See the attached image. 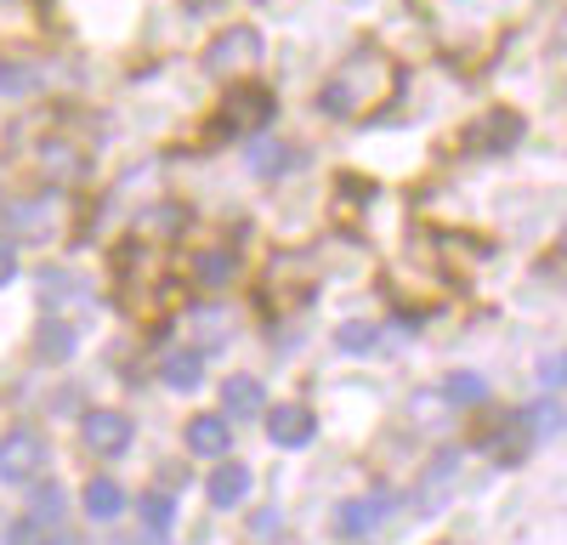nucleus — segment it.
Listing matches in <instances>:
<instances>
[{"label":"nucleus","mask_w":567,"mask_h":545,"mask_svg":"<svg viewBox=\"0 0 567 545\" xmlns=\"http://www.w3.org/2000/svg\"><path fill=\"white\" fill-rule=\"evenodd\" d=\"M392 91H398V63L386 52H358L329 74V85L318 91V109L329 120H352V114H369L381 97H392Z\"/></svg>","instance_id":"nucleus-1"},{"label":"nucleus","mask_w":567,"mask_h":545,"mask_svg":"<svg viewBox=\"0 0 567 545\" xmlns=\"http://www.w3.org/2000/svg\"><path fill=\"white\" fill-rule=\"evenodd\" d=\"M278 114V97L267 85H239V91H227V103H221V131L233 136H261Z\"/></svg>","instance_id":"nucleus-2"},{"label":"nucleus","mask_w":567,"mask_h":545,"mask_svg":"<svg viewBox=\"0 0 567 545\" xmlns=\"http://www.w3.org/2000/svg\"><path fill=\"white\" fill-rule=\"evenodd\" d=\"M256 63H261V34H256L250 23L221 29V34L210 40V52H205V69H210L216 80H233V74H245V69H256Z\"/></svg>","instance_id":"nucleus-3"},{"label":"nucleus","mask_w":567,"mask_h":545,"mask_svg":"<svg viewBox=\"0 0 567 545\" xmlns=\"http://www.w3.org/2000/svg\"><path fill=\"white\" fill-rule=\"evenodd\" d=\"M45 438L34 432V426H18V432H7L0 438V483H34L40 472H45Z\"/></svg>","instance_id":"nucleus-4"},{"label":"nucleus","mask_w":567,"mask_h":545,"mask_svg":"<svg viewBox=\"0 0 567 545\" xmlns=\"http://www.w3.org/2000/svg\"><path fill=\"white\" fill-rule=\"evenodd\" d=\"M131 438H136V426H131L125 409H91V415L80 421V443H85L91 454H103V461L125 454V449H131Z\"/></svg>","instance_id":"nucleus-5"},{"label":"nucleus","mask_w":567,"mask_h":545,"mask_svg":"<svg viewBox=\"0 0 567 545\" xmlns=\"http://www.w3.org/2000/svg\"><path fill=\"white\" fill-rule=\"evenodd\" d=\"M312 409H301V403H272L267 409V438L278 443V449H301V443H312Z\"/></svg>","instance_id":"nucleus-6"},{"label":"nucleus","mask_w":567,"mask_h":545,"mask_svg":"<svg viewBox=\"0 0 567 545\" xmlns=\"http://www.w3.org/2000/svg\"><path fill=\"white\" fill-rule=\"evenodd\" d=\"M187 454L227 461V454H233V426H227V415H194V421H187Z\"/></svg>","instance_id":"nucleus-7"},{"label":"nucleus","mask_w":567,"mask_h":545,"mask_svg":"<svg viewBox=\"0 0 567 545\" xmlns=\"http://www.w3.org/2000/svg\"><path fill=\"white\" fill-rule=\"evenodd\" d=\"M221 409L233 421H250V415H267V392L256 376H227L221 381Z\"/></svg>","instance_id":"nucleus-8"},{"label":"nucleus","mask_w":567,"mask_h":545,"mask_svg":"<svg viewBox=\"0 0 567 545\" xmlns=\"http://www.w3.org/2000/svg\"><path fill=\"white\" fill-rule=\"evenodd\" d=\"M205 494H210V506H245V494H250V466H239V461H221L216 472H210V483H205Z\"/></svg>","instance_id":"nucleus-9"},{"label":"nucleus","mask_w":567,"mask_h":545,"mask_svg":"<svg viewBox=\"0 0 567 545\" xmlns=\"http://www.w3.org/2000/svg\"><path fill=\"white\" fill-rule=\"evenodd\" d=\"M392 512V494H363V500H347V506H341V534H369V528H381V517Z\"/></svg>","instance_id":"nucleus-10"},{"label":"nucleus","mask_w":567,"mask_h":545,"mask_svg":"<svg viewBox=\"0 0 567 545\" xmlns=\"http://www.w3.org/2000/svg\"><path fill=\"white\" fill-rule=\"evenodd\" d=\"M80 506H85L91 523H114V517L125 512V489H120L114 477H91L85 494H80Z\"/></svg>","instance_id":"nucleus-11"},{"label":"nucleus","mask_w":567,"mask_h":545,"mask_svg":"<svg viewBox=\"0 0 567 545\" xmlns=\"http://www.w3.org/2000/svg\"><path fill=\"white\" fill-rule=\"evenodd\" d=\"M454 477H460V454L449 449V454H437V461H432V472L420 477V494H414V500H420L425 512H437V506H443V494L454 489Z\"/></svg>","instance_id":"nucleus-12"},{"label":"nucleus","mask_w":567,"mask_h":545,"mask_svg":"<svg viewBox=\"0 0 567 545\" xmlns=\"http://www.w3.org/2000/svg\"><path fill=\"white\" fill-rule=\"evenodd\" d=\"M194 279L205 290H227L233 279H239V256H233V250H199L194 256Z\"/></svg>","instance_id":"nucleus-13"},{"label":"nucleus","mask_w":567,"mask_h":545,"mask_svg":"<svg viewBox=\"0 0 567 545\" xmlns=\"http://www.w3.org/2000/svg\"><path fill=\"white\" fill-rule=\"evenodd\" d=\"M159 381H165L171 392H199V381H205V358H199V352H171V358L159 363Z\"/></svg>","instance_id":"nucleus-14"},{"label":"nucleus","mask_w":567,"mask_h":545,"mask_svg":"<svg viewBox=\"0 0 567 545\" xmlns=\"http://www.w3.org/2000/svg\"><path fill=\"white\" fill-rule=\"evenodd\" d=\"M7 216H12V227H18L23 239H40V234H52L58 205H52V199H23V205H12Z\"/></svg>","instance_id":"nucleus-15"},{"label":"nucleus","mask_w":567,"mask_h":545,"mask_svg":"<svg viewBox=\"0 0 567 545\" xmlns=\"http://www.w3.org/2000/svg\"><path fill=\"white\" fill-rule=\"evenodd\" d=\"M290 165H296V154L284 148L278 136H256V143H250V171L256 176H284Z\"/></svg>","instance_id":"nucleus-16"},{"label":"nucleus","mask_w":567,"mask_h":545,"mask_svg":"<svg viewBox=\"0 0 567 545\" xmlns=\"http://www.w3.org/2000/svg\"><path fill=\"white\" fill-rule=\"evenodd\" d=\"M40 165H45V176L74 182V176L85 171V154H74V148H63V143H45V148H40Z\"/></svg>","instance_id":"nucleus-17"},{"label":"nucleus","mask_w":567,"mask_h":545,"mask_svg":"<svg viewBox=\"0 0 567 545\" xmlns=\"http://www.w3.org/2000/svg\"><path fill=\"white\" fill-rule=\"evenodd\" d=\"M34 347H40L45 358H52V363H63V358L74 352V330L63 325V318H45V325H40V336H34Z\"/></svg>","instance_id":"nucleus-18"},{"label":"nucleus","mask_w":567,"mask_h":545,"mask_svg":"<svg viewBox=\"0 0 567 545\" xmlns=\"http://www.w3.org/2000/svg\"><path fill=\"white\" fill-rule=\"evenodd\" d=\"M40 85V74L29 63H0V97H29Z\"/></svg>","instance_id":"nucleus-19"},{"label":"nucleus","mask_w":567,"mask_h":545,"mask_svg":"<svg viewBox=\"0 0 567 545\" xmlns=\"http://www.w3.org/2000/svg\"><path fill=\"white\" fill-rule=\"evenodd\" d=\"M34 523L45 528V523H63V489L58 483H40L34 489Z\"/></svg>","instance_id":"nucleus-20"},{"label":"nucleus","mask_w":567,"mask_h":545,"mask_svg":"<svg viewBox=\"0 0 567 545\" xmlns=\"http://www.w3.org/2000/svg\"><path fill=\"white\" fill-rule=\"evenodd\" d=\"M136 512H142V523H148L154 534L171 528V500H165V494H142V500H136Z\"/></svg>","instance_id":"nucleus-21"},{"label":"nucleus","mask_w":567,"mask_h":545,"mask_svg":"<svg viewBox=\"0 0 567 545\" xmlns=\"http://www.w3.org/2000/svg\"><path fill=\"white\" fill-rule=\"evenodd\" d=\"M483 398H488V381H483V376L465 370V376L449 381V403H483Z\"/></svg>","instance_id":"nucleus-22"},{"label":"nucleus","mask_w":567,"mask_h":545,"mask_svg":"<svg viewBox=\"0 0 567 545\" xmlns=\"http://www.w3.org/2000/svg\"><path fill=\"white\" fill-rule=\"evenodd\" d=\"M523 421H528L534 438H539V432H561V409H556V403H528Z\"/></svg>","instance_id":"nucleus-23"},{"label":"nucleus","mask_w":567,"mask_h":545,"mask_svg":"<svg viewBox=\"0 0 567 545\" xmlns=\"http://www.w3.org/2000/svg\"><path fill=\"white\" fill-rule=\"evenodd\" d=\"M187 325H194V336H199V341H221V336H227L221 312H210V307H199L194 318H187Z\"/></svg>","instance_id":"nucleus-24"},{"label":"nucleus","mask_w":567,"mask_h":545,"mask_svg":"<svg viewBox=\"0 0 567 545\" xmlns=\"http://www.w3.org/2000/svg\"><path fill=\"white\" fill-rule=\"evenodd\" d=\"M347 352H369L374 347V325H341V336H336Z\"/></svg>","instance_id":"nucleus-25"},{"label":"nucleus","mask_w":567,"mask_h":545,"mask_svg":"<svg viewBox=\"0 0 567 545\" xmlns=\"http://www.w3.org/2000/svg\"><path fill=\"white\" fill-rule=\"evenodd\" d=\"M7 545H45V534H40V523H34V517H23V523H12Z\"/></svg>","instance_id":"nucleus-26"},{"label":"nucleus","mask_w":567,"mask_h":545,"mask_svg":"<svg viewBox=\"0 0 567 545\" xmlns=\"http://www.w3.org/2000/svg\"><path fill=\"white\" fill-rule=\"evenodd\" d=\"M539 381H545V387H567V352H556V358L539 363Z\"/></svg>","instance_id":"nucleus-27"},{"label":"nucleus","mask_w":567,"mask_h":545,"mask_svg":"<svg viewBox=\"0 0 567 545\" xmlns=\"http://www.w3.org/2000/svg\"><path fill=\"white\" fill-rule=\"evenodd\" d=\"M18 272V250H12V239H0V285H7Z\"/></svg>","instance_id":"nucleus-28"},{"label":"nucleus","mask_w":567,"mask_h":545,"mask_svg":"<svg viewBox=\"0 0 567 545\" xmlns=\"http://www.w3.org/2000/svg\"><path fill=\"white\" fill-rule=\"evenodd\" d=\"M278 528H284L278 512H261V517H256V534H278Z\"/></svg>","instance_id":"nucleus-29"},{"label":"nucleus","mask_w":567,"mask_h":545,"mask_svg":"<svg viewBox=\"0 0 567 545\" xmlns=\"http://www.w3.org/2000/svg\"><path fill=\"white\" fill-rule=\"evenodd\" d=\"M125 545H154V539H125Z\"/></svg>","instance_id":"nucleus-30"},{"label":"nucleus","mask_w":567,"mask_h":545,"mask_svg":"<svg viewBox=\"0 0 567 545\" xmlns=\"http://www.w3.org/2000/svg\"><path fill=\"white\" fill-rule=\"evenodd\" d=\"M52 545H69V539H52Z\"/></svg>","instance_id":"nucleus-31"},{"label":"nucleus","mask_w":567,"mask_h":545,"mask_svg":"<svg viewBox=\"0 0 567 545\" xmlns=\"http://www.w3.org/2000/svg\"><path fill=\"white\" fill-rule=\"evenodd\" d=\"M0 210H7V199H0Z\"/></svg>","instance_id":"nucleus-32"}]
</instances>
